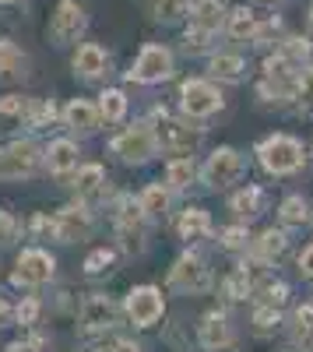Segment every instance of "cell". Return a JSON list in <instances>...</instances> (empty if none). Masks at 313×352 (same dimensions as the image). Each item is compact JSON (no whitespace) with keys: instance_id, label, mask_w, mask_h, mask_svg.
Masks as SVG:
<instances>
[{"instance_id":"6da1fadb","label":"cell","mask_w":313,"mask_h":352,"mask_svg":"<svg viewBox=\"0 0 313 352\" xmlns=\"http://www.w3.org/2000/svg\"><path fill=\"white\" fill-rule=\"evenodd\" d=\"M145 116L155 124L162 155H201L205 152L208 127L201 120H190V116H183L176 106H169V102H152Z\"/></svg>"},{"instance_id":"7a4b0ae2","label":"cell","mask_w":313,"mask_h":352,"mask_svg":"<svg viewBox=\"0 0 313 352\" xmlns=\"http://www.w3.org/2000/svg\"><path fill=\"white\" fill-rule=\"evenodd\" d=\"M109 229H113V243H117V250L124 257H145L148 247H152V219L141 212L137 204V194L130 190H120L117 197L109 201Z\"/></svg>"},{"instance_id":"3957f363","label":"cell","mask_w":313,"mask_h":352,"mask_svg":"<svg viewBox=\"0 0 313 352\" xmlns=\"http://www.w3.org/2000/svg\"><path fill=\"white\" fill-rule=\"evenodd\" d=\"M250 155L261 166V173L271 176V180H292V176H299L310 166L306 141L289 134V131H271V134L257 138Z\"/></svg>"},{"instance_id":"277c9868","label":"cell","mask_w":313,"mask_h":352,"mask_svg":"<svg viewBox=\"0 0 313 352\" xmlns=\"http://www.w3.org/2000/svg\"><path fill=\"white\" fill-rule=\"evenodd\" d=\"M120 328H127V317H124V300H117L113 292L92 289L78 300L74 310V335L84 342H102L109 335H117Z\"/></svg>"},{"instance_id":"5b68a950","label":"cell","mask_w":313,"mask_h":352,"mask_svg":"<svg viewBox=\"0 0 313 352\" xmlns=\"http://www.w3.org/2000/svg\"><path fill=\"white\" fill-rule=\"evenodd\" d=\"M215 285L218 278H215L211 257L205 254V247H183L165 272V292L183 296V300L208 296V292H215Z\"/></svg>"},{"instance_id":"8992f818","label":"cell","mask_w":313,"mask_h":352,"mask_svg":"<svg viewBox=\"0 0 313 352\" xmlns=\"http://www.w3.org/2000/svg\"><path fill=\"white\" fill-rule=\"evenodd\" d=\"M106 152L117 159L120 166H127V169H141V166L155 162L162 155L155 124L148 120V116H137V120L120 124V131L106 141Z\"/></svg>"},{"instance_id":"52a82bcc","label":"cell","mask_w":313,"mask_h":352,"mask_svg":"<svg viewBox=\"0 0 313 352\" xmlns=\"http://www.w3.org/2000/svg\"><path fill=\"white\" fill-rule=\"evenodd\" d=\"M46 144L36 134H14L11 141L0 144V184H28L43 169Z\"/></svg>"},{"instance_id":"ba28073f","label":"cell","mask_w":313,"mask_h":352,"mask_svg":"<svg viewBox=\"0 0 313 352\" xmlns=\"http://www.w3.org/2000/svg\"><path fill=\"white\" fill-rule=\"evenodd\" d=\"M246 169H250V155L243 148H236V144H215L201 159V187L211 194L233 190L246 180Z\"/></svg>"},{"instance_id":"9c48e42d","label":"cell","mask_w":313,"mask_h":352,"mask_svg":"<svg viewBox=\"0 0 313 352\" xmlns=\"http://www.w3.org/2000/svg\"><path fill=\"white\" fill-rule=\"evenodd\" d=\"M124 317H127V328H134L137 335L141 331H152V328H162V320L169 314V303H165V289L155 285V282H137L124 292Z\"/></svg>"},{"instance_id":"30bf717a","label":"cell","mask_w":313,"mask_h":352,"mask_svg":"<svg viewBox=\"0 0 313 352\" xmlns=\"http://www.w3.org/2000/svg\"><path fill=\"white\" fill-rule=\"evenodd\" d=\"M95 232H99V208H95V204L71 197L67 204L53 208V243L56 247L89 243Z\"/></svg>"},{"instance_id":"8fae6325","label":"cell","mask_w":313,"mask_h":352,"mask_svg":"<svg viewBox=\"0 0 313 352\" xmlns=\"http://www.w3.org/2000/svg\"><path fill=\"white\" fill-rule=\"evenodd\" d=\"M176 109L190 120H201L208 124L211 116H218L225 109V96H222V85L211 81L208 74H190L176 85Z\"/></svg>"},{"instance_id":"7c38bea8","label":"cell","mask_w":313,"mask_h":352,"mask_svg":"<svg viewBox=\"0 0 313 352\" xmlns=\"http://www.w3.org/2000/svg\"><path fill=\"white\" fill-rule=\"evenodd\" d=\"M194 342L205 352H233L240 345V320L233 307H208L205 314H197L194 320Z\"/></svg>"},{"instance_id":"4fadbf2b","label":"cell","mask_w":313,"mask_h":352,"mask_svg":"<svg viewBox=\"0 0 313 352\" xmlns=\"http://www.w3.org/2000/svg\"><path fill=\"white\" fill-rule=\"evenodd\" d=\"M173 78H176V53L165 43H145L130 60V67L124 71V81L137 88H159Z\"/></svg>"},{"instance_id":"5bb4252c","label":"cell","mask_w":313,"mask_h":352,"mask_svg":"<svg viewBox=\"0 0 313 352\" xmlns=\"http://www.w3.org/2000/svg\"><path fill=\"white\" fill-rule=\"evenodd\" d=\"M56 254L43 243H28L14 254V264H11V285L28 292V289H46L56 282Z\"/></svg>"},{"instance_id":"9a60e30c","label":"cell","mask_w":313,"mask_h":352,"mask_svg":"<svg viewBox=\"0 0 313 352\" xmlns=\"http://www.w3.org/2000/svg\"><path fill=\"white\" fill-rule=\"evenodd\" d=\"M64 187L71 190V197L95 204L99 212H106L109 201L120 194L117 187H113V180H109V173H106L102 162H81V166L67 176V180H64Z\"/></svg>"},{"instance_id":"2e32d148","label":"cell","mask_w":313,"mask_h":352,"mask_svg":"<svg viewBox=\"0 0 313 352\" xmlns=\"http://www.w3.org/2000/svg\"><path fill=\"white\" fill-rule=\"evenodd\" d=\"M289 250H292V229L275 222V226H264L261 232H253V243L243 254V261L253 264V268H261V272H271L289 257Z\"/></svg>"},{"instance_id":"e0dca14e","label":"cell","mask_w":313,"mask_h":352,"mask_svg":"<svg viewBox=\"0 0 313 352\" xmlns=\"http://www.w3.org/2000/svg\"><path fill=\"white\" fill-rule=\"evenodd\" d=\"M264 275H271V272H261V268H253V264H246L243 257H236V264L215 285L218 289V303H225V307L253 303V292H257V285H261Z\"/></svg>"},{"instance_id":"ac0fdd59","label":"cell","mask_w":313,"mask_h":352,"mask_svg":"<svg viewBox=\"0 0 313 352\" xmlns=\"http://www.w3.org/2000/svg\"><path fill=\"white\" fill-rule=\"evenodd\" d=\"M89 32V11H84L78 0H60L49 14V28L46 36L53 46H78Z\"/></svg>"},{"instance_id":"d6986e66","label":"cell","mask_w":313,"mask_h":352,"mask_svg":"<svg viewBox=\"0 0 313 352\" xmlns=\"http://www.w3.org/2000/svg\"><path fill=\"white\" fill-rule=\"evenodd\" d=\"M173 232L183 247H208L215 243V219L205 204H183L173 212Z\"/></svg>"},{"instance_id":"ffe728a7","label":"cell","mask_w":313,"mask_h":352,"mask_svg":"<svg viewBox=\"0 0 313 352\" xmlns=\"http://www.w3.org/2000/svg\"><path fill=\"white\" fill-rule=\"evenodd\" d=\"M71 74L81 85H106L109 74H113V53L106 46H99V43L81 39L71 50Z\"/></svg>"},{"instance_id":"44dd1931","label":"cell","mask_w":313,"mask_h":352,"mask_svg":"<svg viewBox=\"0 0 313 352\" xmlns=\"http://www.w3.org/2000/svg\"><path fill=\"white\" fill-rule=\"evenodd\" d=\"M60 127H64L71 138H78V141L95 138V134L102 131V116H99L95 99H89V96L67 99V102L60 106Z\"/></svg>"},{"instance_id":"7402d4cb","label":"cell","mask_w":313,"mask_h":352,"mask_svg":"<svg viewBox=\"0 0 313 352\" xmlns=\"http://www.w3.org/2000/svg\"><path fill=\"white\" fill-rule=\"evenodd\" d=\"M81 141L71 138V134H60V138H49L46 141V152H43V169L53 180H67V176L81 166Z\"/></svg>"},{"instance_id":"603a6c76","label":"cell","mask_w":313,"mask_h":352,"mask_svg":"<svg viewBox=\"0 0 313 352\" xmlns=\"http://www.w3.org/2000/svg\"><path fill=\"white\" fill-rule=\"evenodd\" d=\"M225 208H229L233 219L253 226L257 219L268 215V208H271V194H268L264 184H240V187L229 190V201H225Z\"/></svg>"},{"instance_id":"cb8c5ba5","label":"cell","mask_w":313,"mask_h":352,"mask_svg":"<svg viewBox=\"0 0 313 352\" xmlns=\"http://www.w3.org/2000/svg\"><path fill=\"white\" fill-rule=\"evenodd\" d=\"M176 197H180V194H176V190H169V187L162 184V176L137 190L141 212H145L152 222H169V219H173V212H176Z\"/></svg>"},{"instance_id":"d4e9b609","label":"cell","mask_w":313,"mask_h":352,"mask_svg":"<svg viewBox=\"0 0 313 352\" xmlns=\"http://www.w3.org/2000/svg\"><path fill=\"white\" fill-rule=\"evenodd\" d=\"M162 184L176 194H190L201 184V162H197V155H169L162 166Z\"/></svg>"},{"instance_id":"484cf974","label":"cell","mask_w":313,"mask_h":352,"mask_svg":"<svg viewBox=\"0 0 313 352\" xmlns=\"http://www.w3.org/2000/svg\"><path fill=\"white\" fill-rule=\"evenodd\" d=\"M32 78V56L11 36H0V85H21Z\"/></svg>"},{"instance_id":"4316f807","label":"cell","mask_w":313,"mask_h":352,"mask_svg":"<svg viewBox=\"0 0 313 352\" xmlns=\"http://www.w3.org/2000/svg\"><path fill=\"white\" fill-rule=\"evenodd\" d=\"M208 78L218 85H243L250 78V64L236 50H215L208 56Z\"/></svg>"},{"instance_id":"83f0119b","label":"cell","mask_w":313,"mask_h":352,"mask_svg":"<svg viewBox=\"0 0 313 352\" xmlns=\"http://www.w3.org/2000/svg\"><path fill=\"white\" fill-rule=\"evenodd\" d=\"M286 335L296 349L313 352V300H296L286 314Z\"/></svg>"},{"instance_id":"f1b7e54d","label":"cell","mask_w":313,"mask_h":352,"mask_svg":"<svg viewBox=\"0 0 313 352\" xmlns=\"http://www.w3.org/2000/svg\"><path fill=\"white\" fill-rule=\"evenodd\" d=\"M120 261H124V254L117 250V243H95L81 257V275L92 278V282H102V278L120 272Z\"/></svg>"},{"instance_id":"f546056e","label":"cell","mask_w":313,"mask_h":352,"mask_svg":"<svg viewBox=\"0 0 313 352\" xmlns=\"http://www.w3.org/2000/svg\"><path fill=\"white\" fill-rule=\"evenodd\" d=\"M95 106L102 116V127H120L130 120V96L120 85H102V92L95 96Z\"/></svg>"},{"instance_id":"4dcf8cb0","label":"cell","mask_w":313,"mask_h":352,"mask_svg":"<svg viewBox=\"0 0 313 352\" xmlns=\"http://www.w3.org/2000/svg\"><path fill=\"white\" fill-rule=\"evenodd\" d=\"M275 222L292 229V232L296 229H310L313 226V201L306 194H299V190L286 194V197L278 201V208H275Z\"/></svg>"},{"instance_id":"1f68e13d","label":"cell","mask_w":313,"mask_h":352,"mask_svg":"<svg viewBox=\"0 0 313 352\" xmlns=\"http://www.w3.org/2000/svg\"><path fill=\"white\" fill-rule=\"evenodd\" d=\"M286 314L289 310H278V307H268V303H250V320H246L250 335L261 338V342L281 335L286 331Z\"/></svg>"},{"instance_id":"d6a6232c","label":"cell","mask_w":313,"mask_h":352,"mask_svg":"<svg viewBox=\"0 0 313 352\" xmlns=\"http://www.w3.org/2000/svg\"><path fill=\"white\" fill-rule=\"evenodd\" d=\"M250 243H253V229H250V222L233 219V222H225V226L215 229V247H218L222 254H229L233 261L243 257V254L250 250Z\"/></svg>"},{"instance_id":"836d02e7","label":"cell","mask_w":313,"mask_h":352,"mask_svg":"<svg viewBox=\"0 0 313 352\" xmlns=\"http://www.w3.org/2000/svg\"><path fill=\"white\" fill-rule=\"evenodd\" d=\"M36 106V96H25V92H8L0 96V131H25V120Z\"/></svg>"},{"instance_id":"e575fe53","label":"cell","mask_w":313,"mask_h":352,"mask_svg":"<svg viewBox=\"0 0 313 352\" xmlns=\"http://www.w3.org/2000/svg\"><path fill=\"white\" fill-rule=\"evenodd\" d=\"M253 303H268V307H278V310H289L296 303V289L289 278H278V275H264L257 292H253Z\"/></svg>"},{"instance_id":"d590c367","label":"cell","mask_w":313,"mask_h":352,"mask_svg":"<svg viewBox=\"0 0 313 352\" xmlns=\"http://www.w3.org/2000/svg\"><path fill=\"white\" fill-rule=\"evenodd\" d=\"M257 25H261V14L253 11V8H229L225 25H222V36L233 39V43H253Z\"/></svg>"},{"instance_id":"8d00e7d4","label":"cell","mask_w":313,"mask_h":352,"mask_svg":"<svg viewBox=\"0 0 313 352\" xmlns=\"http://www.w3.org/2000/svg\"><path fill=\"white\" fill-rule=\"evenodd\" d=\"M225 14H229L225 0H194V4H190V14H187V25L208 28V32H222Z\"/></svg>"},{"instance_id":"74e56055","label":"cell","mask_w":313,"mask_h":352,"mask_svg":"<svg viewBox=\"0 0 313 352\" xmlns=\"http://www.w3.org/2000/svg\"><path fill=\"white\" fill-rule=\"evenodd\" d=\"M43 314H46V300L39 296L36 289H28L25 296H18L11 320H14L18 331H28V328H39V324H43Z\"/></svg>"},{"instance_id":"f35d334b","label":"cell","mask_w":313,"mask_h":352,"mask_svg":"<svg viewBox=\"0 0 313 352\" xmlns=\"http://www.w3.org/2000/svg\"><path fill=\"white\" fill-rule=\"evenodd\" d=\"M162 345H169L173 352H190L194 342V328L187 324V317L183 314H165L162 320Z\"/></svg>"},{"instance_id":"ab89813d","label":"cell","mask_w":313,"mask_h":352,"mask_svg":"<svg viewBox=\"0 0 313 352\" xmlns=\"http://www.w3.org/2000/svg\"><path fill=\"white\" fill-rule=\"evenodd\" d=\"M218 36L222 32H208V28H197V25H187L183 28V39H180V50L187 53V56H208L218 50Z\"/></svg>"},{"instance_id":"60d3db41","label":"cell","mask_w":313,"mask_h":352,"mask_svg":"<svg viewBox=\"0 0 313 352\" xmlns=\"http://www.w3.org/2000/svg\"><path fill=\"white\" fill-rule=\"evenodd\" d=\"M56 124H60V106H56V99H36L32 113H28L25 120V134H43V131H53Z\"/></svg>"},{"instance_id":"b9f144b4","label":"cell","mask_w":313,"mask_h":352,"mask_svg":"<svg viewBox=\"0 0 313 352\" xmlns=\"http://www.w3.org/2000/svg\"><path fill=\"white\" fill-rule=\"evenodd\" d=\"M292 113L296 116H313V60L296 71L292 85Z\"/></svg>"},{"instance_id":"7bdbcfd3","label":"cell","mask_w":313,"mask_h":352,"mask_svg":"<svg viewBox=\"0 0 313 352\" xmlns=\"http://www.w3.org/2000/svg\"><path fill=\"white\" fill-rule=\"evenodd\" d=\"M275 50L286 56V60H292L296 67H303V64H310L313 60V36H281L278 43H275Z\"/></svg>"},{"instance_id":"ee69618b","label":"cell","mask_w":313,"mask_h":352,"mask_svg":"<svg viewBox=\"0 0 313 352\" xmlns=\"http://www.w3.org/2000/svg\"><path fill=\"white\" fill-rule=\"evenodd\" d=\"M49 342H53V335H46V331H39V328H28V331H21L18 338L4 342V349H0V352H46Z\"/></svg>"},{"instance_id":"f6af8a7d","label":"cell","mask_w":313,"mask_h":352,"mask_svg":"<svg viewBox=\"0 0 313 352\" xmlns=\"http://www.w3.org/2000/svg\"><path fill=\"white\" fill-rule=\"evenodd\" d=\"M190 4L194 0H152V14L162 25H180V21H187Z\"/></svg>"},{"instance_id":"bcb514c9","label":"cell","mask_w":313,"mask_h":352,"mask_svg":"<svg viewBox=\"0 0 313 352\" xmlns=\"http://www.w3.org/2000/svg\"><path fill=\"white\" fill-rule=\"evenodd\" d=\"M25 240L53 243V212H32L25 219Z\"/></svg>"},{"instance_id":"7dc6e473","label":"cell","mask_w":313,"mask_h":352,"mask_svg":"<svg viewBox=\"0 0 313 352\" xmlns=\"http://www.w3.org/2000/svg\"><path fill=\"white\" fill-rule=\"evenodd\" d=\"M21 236H25V222H21L11 208H0V250L18 247Z\"/></svg>"},{"instance_id":"c3c4849f","label":"cell","mask_w":313,"mask_h":352,"mask_svg":"<svg viewBox=\"0 0 313 352\" xmlns=\"http://www.w3.org/2000/svg\"><path fill=\"white\" fill-rule=\"evenodd\" d=\"M99 352H148V342L145 338H137V331L134 335H124V331H117V335H109V338H102V342H92Z\"/></svg>"},{"instance_id":"681fc988","label":"cell","mask_w":313,"mask_h":352,"mask_svg":"<svg viewBox=\"0 0 313 352\" xmlns=\"http://www.w3.org/2000/svg\"><path fill=\"white\" fill-rule=\"evenodd\" d=\"M281 36H286V21H281L278 14H261V25H257V32H253V43L250 46H275Z\"/></svg>"},{"instance_id":"f907efd6","label":"cell","mask_w":313,"mask_h":352,"mask_svg":"<svg viewBox=\"0 0 313 352\" xmlns=\"http://www.w3.org/2000/svg\"><path fill=\"white\" fill-rule=\"evenodd\" d=\"M49 289H53V285H49ZM49 296H53V303H46L49 314H74V310H78V296H74L67 285H56Z\"/></svg>"},{"instance_id":"816d5d0a","label":"cell","mask_w":313,"mask_h":352,"mask_svg":"<svg viewBox=\"0 0 313 352\" xmlns=\"http://www.w3.org/2000/svg\"><path fill=\"white\" fill-rule=\"evenodd\" d=\"M296 275H299L303 282H310V285H313V240H310V243H303V247H299V254H296Z\"/></svg>"},{"instance_id":"f5cc1de1","label":"cell","mask_w":313,"mask_h":352,"mask_svg":"<svg viewBox=\"0 0 313 352\" xmlns=\"http://www.w3.org/2000/svg\"><path fill=\"white\" fill-rule=\"evenodd\" d=\"M11 314H14V303H11V296H8V292L0 289V328H4L8 320H11Z\"/></svg>"},{"instance_id":"db71d44e","label":"cell","mask_w":313,"mask_h":352,"mask_svg":"<svg viewBox=\"0 0 313 352\" xmlns=\"http://www.w3.org/2000/svg\"><path fill=\"white\" fill-rule=\"evenodd\" d=\"M306 28H310V36H313V4L306 8Z\"/></svg>"},{"instance_id":"11a10c76","label":"cell","mask_w":313,"mask_h":352,"mask_svg":"<svg viewBox=\"0 0 313 352\" xmlns=\"http://www.w3.org/2000/svg\"><path fill=\"white\" fill-rule=\"evenodd\" d=\"M275 352H303V349H296V345H292V342H289V345H278V349H275Z\"/></svg>"},{"instance_id":"9f6ffc18","label":"cell","mask_w":313,"mask_h":352,"mask_svg":"<svg viewBox=\"0 0 313 352\" xmlns=\"http://www.w3.org/2000/svg\"><path fill=\"white\" fill-rule=\"evenodd\" d=\"M14 4H21V0H0V8H14Z\"/></svg>"},{"instance_id":"6f0895ef","label":"cell","mask_w":313,"mask_h":352,"mask_svg":"<svg viewBox=\"0 0 313 352\" xmlns=\"http://www.w3.org/2000/svg\"><path fill=\"white\" fill-rule=\"evenodd\" d=\"M71 352H99L95 345H89V349H71Z\"/></svg>"},{"instance_id":"680465c9","label":"cell","mask_w":313,"mask_h":352,"mask_svg":"<svg viewBox=\"0 0 313 352\" xmlns=\"http://www.w3.org/2000/svg\"><path fill=\"white\" fill-rule=\"evenodd\" d=\"M268 4H275V0H268Z\"/></svg>"}]
</instances>
